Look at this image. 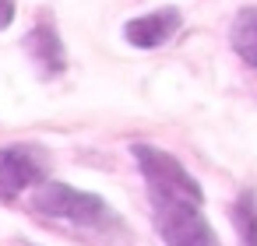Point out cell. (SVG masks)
<instances>
[{
    "mask_svg": "<svg viewBox=\"0 0 257 246\" xmlns=\"http://www.w3.org/2000/svg\"><path fill=\"white\" fill-rule=\"evenodd\" d=\"M152 221L166 246H218L197 200H152Z\"/></svg>",
    "mask_w": 257,
    "mask_h": 246,
    "instance_id": "3957f363",
    "label": "cell"
},
{
    "mask_svg": "<svg viewBox=\"0 0 257 246\" xmlns=\"http://www.w3.org/2000/svg\"><path fill=\"white\" fill-rule=\"evenodd\" d=\"M232 221L239 232V246H257V200H253V193H239V200L232 207Z\"/></svg>",
    "mask_w": 257,
    "mask_h": 246,
    "instance_id": "ba28073f",
    "label": "cell"
},
{
    "mask_svg": "<svg viewBox=\"0 0 257 246\" xmlns=\"http://www.w3.org/2000/svg\"><path fill=\"white\" fill-rule=\"evenodd\" d=\"M15 22V0H0V32Z\"/></svg>",
    "mask_w": 257,
    "mask_h": 246,
    "instance_id": "9c48e42d",
    "label": "cell"
},
{
    "mask_svg": "<svg viewBox=\"0 0 257 246\" xmlns=\"http://www.w3.org/2000/svg\"><path fill=\"white\" fill-rule=\"evenodd\" d=\"M46 179V165L32 148H0V200H15L22 190Z\"/></svg>",
    "mask_w": 257,
    "mask_h": 246,
    "instance_id": "277c9868",
    "label": "cell"
},
{
    "mask_svg": "<svg viewBox=\"0 0 257 246\" xmlns=\"http://www.w3.org/2000/svg\"><path fill=\"white\" fill-rule=\"evenodd\" d=\"M145 183H148V197L152 200H197L204 204V193L197 186V179L169 155V151H159V148H148V144H134L131 148Z\"/></svg>",
    "mask_w": 257,
    "mask_h": 246,
    "instance_id": "7a4b0ae2",
    "label": "cell"
},
{
    "mask_svg": "<svg viewBox=\"0 0 257 246\" xmlns=\"http://www.w3.org/2000/svg\"><path fill=\"white\" fill-rule=\"evenodd\" d=\"M180 29V11L176 8H162V11H152V15H141L134 22L123 25V39L134 46V50H155V46H166Z\"/></svg>",
    "mask_w": 257,
    "mask_h": 246,
    "instance_id": "5b68a950",
    "label": "cell"
},
{
    "mask_svg": "<svg viewBox=\"0 0 257 246\" xmlns=\"http://www.w3.org/2000/svg\"><path fill=\"white\" fill-rule=\"evenodd\" d=\"M32 207L46 218H64V221H74V225H85V228H106L113 225V207L95 197V193H85V190H74L67 183H39V190L32 193Z\"/></svg>",
    "mask_w": 257,
    "mask_h": 246,
    "instance_id": "6da1fadb",
    "label": "cell"
},
{
    "mask_svg": "<svg viewBox=\"0 0 257 246\" xmlns=\"http://www.w3.org/2000/svg\"><path fill=\"white\" fill-rule=\"evenodd\" d=\"M229 43L236 50V57L250 67H257V8H243L236 18H232V29H229Z\"/></svg>",
    "mask_w": 257,
    "mask_h": 246,
    "instance_id": "52a82bcc",
    "label": "cell"
},
{
    "mask_svg": "<svg viewBox=\"0 0 257 246\" xmlns=\"http://www.w3.org/2000/svg\"><path fill=\"white\" fill-rule=\"evenodd\" d=\"M25 53L32 57V64L39 67L43 78H57L64 71V43L57 36L53 25H36L29 36H25Z\"/></svg>",
    "mask_w": 257,
    "mask_h": 246,
    "instance_id": "8992f818",
    "label": "cell"
}]
</instances>
